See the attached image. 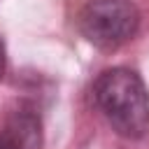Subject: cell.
Returning a JSON list of instances; mask_svg holds the SVG:
<instances>
[{
    "mask_svg": "<svg viewBox=\"0 0 149 149\" xmlns=\"http://www.w3.org/2000/svg\"><path fill=\"white\" fill-rule=\"evenodd\" d=\"M93 102L114 133L137 140L149 133V91L130 68H109L93 81Z\"/></svg>",
    "mask_w": 149,
    "mask_h": 149,
    "instance_id": "cell-1",
    "label": "cell"
},
{
    "mask_svg": "<svg viewBox=\"0 0 149 149\" xmlns=\"http://www.w3.org/2000/svg\"><path fill=\"white\" fill-rule=\"evenodd\" d=\"M81 35L98 49H116L135 37L140 12L130 0H88L79 12Z\"/></svg>",
    "mask_w": 149,
    "mask_h": 149,
    "instance_id": "cell-2",
    "label": "cell"
},
{
    "mask_svg": "<svg viewBox=\"0 0 149 149\" xmlns=\"http://www.w3.org/2000/svg\"><path fill=\"white\" fill-rule=\"evenodd\" d=\"M40 119L30 109L14 112L0 128V149H40Z\"/></svg>",
    "mask_w": 149,
    "mask_h": 149,
    "instance_id": "cell-3",
    "label": "cell"
},
{
    "mask_svg": "<svg viewBox=\"0 0 149 149\" xmlns=\"http://www.w3.org/2000/svg\"><path fill=\"white\" fill-rule=\"evenodd\" d=\"M5 68H7V54H5V42H2V37H0V79H2V74H5Z\"/></svg>",
    "mask_w": 149,
    "mask_h": 149,
    "instance_id": "cell-4",
    "label": "cell"
}]
</instances>
